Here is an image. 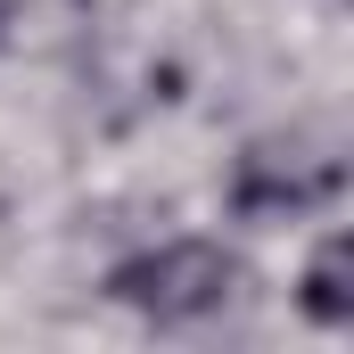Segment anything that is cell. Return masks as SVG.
Masks as SVG:
<instances>
[{
  "label": "cell",
  "mask_w": 354,
  "mask_h": 354,
  "mask_svg": "<svg viewBox=\"0 0 354 354\" xmlns=\"http://www.w3.org/2000/svg\"><path fill=\"white\" fill-rule=\"evenodd\" d=\"M107 288L149 322H206L239 297V256H223L214 239H165V248L115 264Z\"/></svg>",
  "instance_id": "6da1fadb"
},
{
  "label": "cell",
  "mask_w": 354,
  "mask_h": 354,
  "mask_svg": "<svg viewBox=\"0 0 354 354\" xmlns=\"http://www.w3.org/2000/svg\"><path fill=\"white\" fill-rule=\"evenodd\" d=\"M338 189V157L305 149V140H256L231 174L239 214H297V206H322Z\"/></svg>",
  "instance_id": "7a4b0ae2"
},
{
  "label": "cell",
  "mask_w": 354,
  "mask_h": 354,
  "mask_svg": "<svg viewBox=\"0 0 354 354\" xmlns=\"http://www.w3.org/2000/svg\"><path fill=\"white\" fill-rule=\"evenodd\" d=\"M305 313L330 322V330L354 322V248L346 239H322V256H313V272H305Z\"/></svg>",
  "instance_id": "3957f363"
}]
</instances>
